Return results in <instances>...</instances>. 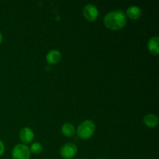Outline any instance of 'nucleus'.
I'll return each mask as SVG.
<instances>
[{
    "mask_svg": "<svg viewBox=\"0 0 159 159\" xmlns=\"http://www.w3.org/2000/svg\"><path fill=\"white\" fill-rule=\"evenodd\" d=\"M103 23L109 29L117 30L125 26L127 23V16L122 10L111 11L105 16Z\"/></svg>",
    "mask_w": 159,
    "mask_h": 159,
    "instance_id": "obj_1",
    "label": "nucleus"
},
{
    "mask_svg": "<svg viewBox=\"0 0 159 159\" xmlns=\"http://www.w3.org/2000/svg\"><path fill=\"white\" fill-rule=\"evenodd\" d=\"M95 131H96V125L93 121L89 120L81 123L76 130L78 136L84 140H87L91 138L94 134Z\"/></svg>",
    "mask_w": 159,
    "mask_h": 159,
    "instance_id": "obj_2",
    "label": "nucleus"
},
{
    "mask_svg": "<svg viewBox=\"0 0 159 159\" xmlns=\"http://www.w3.org/2000/svg\"><path fill=\"white\" fill-rule=\"evenodd\" d=\"M12 157L13 159H30V151L25 144H16L12 149Z\"/></svg>",
    "mask_w": 159,
    "mask_h": 159,
    "instance_id": "obj_3",
    "label": "nucleus"
},
{
    "mask_svg": "<svg viewBox=\"0 0 159 159\" xmlns=\"http://www.w3.org/2000/svg\"><path fill=\"white\" fill-rule=\"evenodd\" d=\"M78 152V148L73 143H67L64 144L60 150V154L64 158L71 159L76 155Z\"/></svg>",
    "mask_w": 159,
    "mask_h": 159,
    "instance_id": "obj_4",
    "label": "nucleus"
},
{
    "mask_svg": "<svg viewBox=\"0 0 159 159\" xmlns=\"http://www.w3.org/2000/svg\"><path fill=\"white\" fill-rule=\"evenodd\" d=\"M84 17L89 21H94L99 16V10L97 7L93 4H87L82 9Z\"/></svg>",
    "mask_w": 159,
    "mask_h": 159,
    "instance_id": "obj_5",
    "label": "nucleus"
},
{
    "mask_svg": "<svg viewBox=\"0 0 159 159\" xmlns=\"http://www.w3.org/2000/svg\"><path fill=\"white\" fill-rule=\"evenodd\" d=\"M34 133L30 127H23L20 130V138L23 143H30L34 140Z\"/></svg>",
    "mask_w": 159,
    "mask_h": 159,
    "instance_id": "obj_6",
    "label": "nucleus"
},
{
    "mask_svg": "<svg viewBox=\"0 0 159 159\" xmlns=\"http://www.w3.org/2000/svg\"><path fill=\"white\" fill-rule=\"evenodd\" d=\"M61 58V54L57 50H51L47 54L46 60L49 64H54L58 63Z\"/></svg>",
    "mask_w": 159,
    "mask_h": 159,
    "instance_id": "obj_7",
    "label": "nucleus"
},
{
    "mask_svg": "<svg viewBox=\"0 0 159 159\" xmlns=\"http://www.w3.org/2000/svg\"><path fill=\"white\" fill-rule=\"evenodd\" d=\"M127 15L132 20H138L142 15V11L138 6H130L127 9Z\"/></svg>",
    "mask_w": 159,
    "mask_h": 159,
    "instance_id": "obj_8",
    "label": "nucleus"
},
{
    "mask_svg": "<svg viewBox=\"0 0 159 159\" xmlns=\"http://www.w3.org/2000/svg\"><path fill=\"white\" fill-rule=\"evenodd\" d=\"M148 48L150 53L153 55H157L159 53L158 49V36H155L152 37V38L149 40L148 43Z\"/></svg>",
    "mask_w": 159,
    "mask_h": 159,
    "instance_id": "obj_9",
    "label": "nucleus"
},
{
    "mask_svg": "<svg viewBox=\"0 0 159 159\" xmlns=\"http://www.w3.org/2000/svg\"><path fill=\"white\" fill-rule=\"evenodd\" d=\"M144 123L147 127H155L158 124V117L153 113H148L144 116Z\"/></svg>",
    "mask_w": 159,
    "mask_h": 159,
    "instance_id": "obj_10",
    "label": "nucleus"
},
{
    "mask_svg": "<svg viewBox=\"0 0 159 159\" xmlns=\"http://www.w3.org/2000/svg\"><path fill=\"white\" fill-rule=\"evenodd\" d=\"M61 132L65 136L71 138V137L74 136L75 134V128L71 123H65L62 125Z\"/></svg>",
    "mask_w": 159,
    "mask_h": 159,
    "instance_id": "obj_11",
    "label": "nucleus"
},
{
    "mask_svg": "<svg viewBox=\"0 0 159 159\" xmlns=\"http://www.w3.org/2000/svg\"><path fill=\"white\" fill-rule=\"evenodd\" d=\"M30 151L32 153L38 155V154L41 153L42 151H43V146H42V144L40 142H35L32 144L30 148Z\"/></svg>",
    "mask_w": 159,
    "mask_h": 159,
    "instance_id": "obj_12",
    "label": "nucleus"
},
{
    "mask_svg": "<svg viewBox=\"0 0 159 159\" xmlns=\"http://www.w3.org/2000/svg\"><path fill=\"white\" fill-rule=\"evenodd\" d=\"M5 151V147H4V144H3L2 141L0 140V156L2 155V154L4 153Z\"/></svg>",
    "mask_w": 159,
    "mask_h": 159,
    "instance_id": "obj_13",
    "label": "nucleus"
},
{
    "mask_svg": "<svg viewBox=\"0 0 159 159\" xmlns=\"http://www.w3.org/2000/svg\"><path fill=\"white\" fill-rule=\"evenodd\" d=\"M2 34L0 33V43H2Z\"/></svg>",
    "mask_w": 159,
    "mask_h": 159,
    "instance_id": "obj_14",
    "label": "nucleus"
},
{
    "mask_svg": "<svg viewBox=\"0 0 159 159\" xmlns=\"http://www.w3.org/2000/svg\"><path fill=\"white\" fill-rule=\"evenodd\" d=\"M97 159H104V158H97Z\"/></svg>",
    "mask_w": 159,
    "mask_h": 159,
    "instance_id": "obj_15",
    "label": "nucleus"
},
{
    "mask_svg": "<svg viewBox=\"0 0 159 159\" xmlns=\"http://www.w3.org/2000/svg\"><path fill=\"white\" fill-rule=\"evenodd\" d=\"M79 159H83V158H79Z\"/></svg>",
    "mask_w": 159,
    "mask_h": 159,
    "instance_id": "obj_16",
    "label": "nucleus"
}]
</instances>
